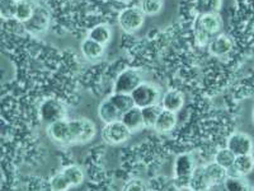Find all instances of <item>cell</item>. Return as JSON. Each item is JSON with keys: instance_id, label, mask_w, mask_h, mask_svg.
Returning <instances> with one entry per match:
<instances>
[{"instance_id": "cell-1", "label": "cell", "mask_w": 254, "mask_h": 191, "mask_svg": "<svg viewBox=\"0 0 254 191\" xmlns=\"http://www.w3.org/2000/svg\"><path fill=\"white\" fill-rule=\"evenodd\" d=\"M222 19L219 14L198 15L194 22V38L199 46H208L215 36L220 35Z\"/></svg>"}, {"instance_id": "cell-2", "label": "cell", "mask_w": 254, "mask_h": 191, "mask_svg": "<svg viewBox=\"0 0 254 191\" xmlns=\"http://www.w3.org/2000/svg\"><path fill=\"white\" fill-rule=\"evenodd\" d=\"M69 145L87 144L94 139L95 134H97V127H95L94 122L89 119H85V117L69 120Z\"/></svg>"}, {"instance_id": "cell-3", "label": "cell", "mask_w": 254, "mask_h": 191, "mask_svg": "<svg viewBox=\"0 0 254 191\" xmlns=\"http://www.w3.org/2000/svg\"><path fill=\"white\" fill-rule=\"evenodd\" d=\"M196 170L194 158L190 154L183 153L176 158L173 167L174 185L177 189H190V179Z\"/></svg>"}, {"instance_id": "cell-4", "label": "cell", "mask_w": 254, "mask_h": 191, "mask_svg": "<svg viewBox=\"0 0 254 191\" xmlns=\"http://www.w3.org/2000/svg\"><path fill=\"white\" fill-rule=\"evenodd\" d=\"M131 96H132V99L135 102V106L139 108L160 104L163 98L160 88L156 84L150 83V82H142L139 87L131 93Z\"/></svg>"}, {"instance_id": "cell-5", "label": "cell", "mask_w": 254, "mask_h": 191, "mask_svg": "<svg viewBox=\"0 0 254 191\" xmlns=\"http://www.w3.org/2000/svg\"><path fill=\"white\" fill-rule=\"evenodd\" d=\"M40 116L49 126L60 120H67V108L60 99L46 98L40 106Z\"/></svg>"}, {"instance_id": "cell-6", "label": "cell", "mask_w": 254, "mask_h": 191, "mask_svg": "<svg viewBox=\"0 0 254 191\" xmlns=\"http://www.w3.org/2000/svg\"><path fill=\"white\" fill-rule=\"evenodd\" d=\"M145 17L146 15L140 9V6H128L120 12L117 22L122 31L127 33H133L141 28L145 22Z\"/></svg>"}, {"instance_id": "cell-7", "label": "cell", "mask_w": 254, "mask_h": 191, "mask_svg": "<svg viewBox=\"0 0 254 191\" xmlns=\"http://www.w3.org/2000/svg\"><path fill=\"white\" fill-rule=\"evenodd\" d=\"M130 136L131 131L121 120L111 124H104V127L102 129V139L110 145L124 144Z\"/></svg>"}, {"instance_id": "cell-8", "label": "cell", "mask_w": 254, "mask_h": 191, "mask_svg": "<svg viewBox=\"0 0 254 191\" xmlns=\"http://www.w3.org/2000/svg\"><path fill=\"white\" fill-rule=\"evenodd\" d=\"M142 83L140 73L135 69H125L120 73L115 81L113 92L131 95Z\"/></svg>"}, {"instance_id": "cell-9", "label": "cell", "mask_w": 254, "mask_h": 191, "mask_svg": "<svg viewBox=\"0 0 254 191\" xmlns=\"http://www.w3.org/2000/svg\"><path fill=\"white\" fill-rule=\"evenodd\" d=\"M226 147L230 149L235 156H247V154H253L254 151V140L249 134L237 131L229 136Z\"/></svg>"}, {"instance_id": "cell-10", "label": "cell", "mask_w": 254, "mask_h": 191, "mask_svg": "<svg viewBox=\"0 0 254 191\" xmlns=\"http://www.w3.org/2000/svg\"><path fill=\"white\" fill-rule=\"evenodd\" d=\"M50 26V14L42 6H36V10L31 19L24 23L27 31L32 35H42L47 31Z\"/></svg>"}, {"instance_id": "cell-11", "label": "cell", "mask_w": 254, "mask_h": 191, "mask_svg": "<svg viewBox=\"0 0 254 191\" xmlns=\"http://www.w3.org/2000/svg\"><path fill=\"white\" fill-rule=\"evenodd\" d=\"M47 135L56 144L69 147L70 125L69 120H60L47 126Z\"/></svg>"}, {"instance_id": "cell-12", "label": "cell", "mask_w": 254, "mask_h": 191, "mask_svg": "<svg viewBox=\"0 0 254 191\" xmlns=\"http://www.w3.org/2000/svg\"><path fill=\"white\" fill-rule=\"evenodd\" d=\"M231 50H233V41L229 36L224 35V33L215 36L208 44V51H210L211 55L216 56V58L228 55Z\"/></svg>"}, {"instance_id": "cell-13", "label": "cell", "mask_w": 254, "mask_h": 191, "mask_svg": "<svg viewBox=\"0 0 254 191\" xmlns=\"http://www.w3.org/2000/svg\"><path fill=\"white\" fill-rule=\"evenodd\" d=\"M121 121L127 126V129L132 133H137L145 129L144 117H142V111L139 107H132L122 115Z\"/></svg>"}, {"instance_id": "cell-14", "label": "cell", "mask_w": 254, "mask_h": 191, "mask_svg": "<svg viewBox=\"0 0 254 191\" xmlns=\"http://www.w3.org/2000/svg\"><path fill=\"white\" fill-rule=\"evenodd\" d=\"M160 104L164 110L177 113L178 111L182 110L183 104H185V96L182 92L177 90H169L163 95Z\"/></svg>"}, {"instance_id": "cell-15", "label": "cell", "mask_w": 254, "mask_h": 191, "mask_svg": "<svg viewBox=\"0 0 254 191\" xmlns=\"http://www.w3.org/2000/svg\"><path fill=\"white\" fill-rule=\"evenodd\" d=\"M98 116L99 119L104 124H111V122L120 121L122 119V113L120 112L119 108L111 102L110 98H106L99 103L98 106Z\"/></svg>"}, {"instance_id": "cell-16", "label": "cell", "mask_w": 254, "mask_h": 191, "mask_svg": "<svg viewBox=\"0 0 254 191\" xmlns=\"http://www.w3.org/2000/svg\"><path fill=\"white\" fill-rule=\"evenodd\" d=\"M205 172L207 176L208 184L211 185H217V184H224L229 177V171L222 166L217 165L216 162H211L205 166Z\"/></svg>"}, {"instance_id": "cell-17", "label": "cell", "mask_w": 254, "mask_h": 191, "mask_svg": "<svg viewBox=\"0 0 254 191\" xmlns=\"http://www.w3.org/2000/svg\"><path fill=\"white\" fill-rule=\"evenodd\" d=\"M80 50L84 58L88 60H98L104 54V45L98 44L97 41L87 37L81 42Z\"/></svg>"}, {"instance_id": "cell-18", "label": "cell", "mask_w": 254, "mask_h": 191, "mask_svg": "<svg viewBox=\"0 0 254 191\" xmlns=\"http://www.w3.org/2000/svg\"><path fill=\"white\" fill-rule=\"evenodd\" d=\"M177 121H178V117H177L176 112H172V111L163 108L154 129L159 131V133H169V131H172L177 126Z\"/></svg>"}, {"instance_id": "cell-19", "label": "cell", "mask_w": 254, "mask_h": 191, "mask_svg": "<svg viewBox=\"0 0 254 191\" xmlns=\"http://www.w3.org/2000/svg\"><path fill=\"white\" fill-rule=\"evenodd\" d=\"M254 168V157L253 154H247V156H238L235 158V162L231 171L234 172L235 176L246 177L253 171Z\"/></svg>"}, {"instance_id": "cell-20", "label": "cell", "mask_w": 254, "mask_h": 191, "mask_svg": "<svg viewBox=\"0 0 254 191\" xmlns=\"http://www.w3.org/2000/svg\"><path fill=\"white\" fill-rule=\"evenodd\" d=\"M222 0H194V12L198 15L219 14Z\"/></svg>"}, {"instance_id": "cell-21", "label": "cell", "mask_w": 254, "mask_h": 191, "mask_svg": "<svg viewBox=\"0 0 254 191\" xmlns=\"http://www.w3.org/2000/svg\"><path fill=\"white\" fill-rule=\"evenodd\" d=\"M88 37L106 46L111 41V38H112V29H111L110 26L104 23L97 24V26H94L90 29Z\"/></svg>"}, {"instance_id": "cell-22", "label": "cell", "mask_w": 254, "mask_h": 191, "mask_svg": "<svg viewBox=\"0 0 254 191\" xmlns=\"http://www.w3.org/2000/svg\"><path fill=\"white\" fill-rule=\"evenodd\" d=\"M108 98L111 99V102L115 104L116 107L119 108V111L122 113V115L126 113L128 110H131L132 107H135V102H133L132 96L131 95L113 92Z\"/></svg>"}, {"instance_id": "cell-23", "label": "cell", "mask_w": 254, "mask_h": 191, "mask_svg": "<svg viewBox=\"0 0 254 191\" xmlns=\"http://www.w3.org/2000/svg\"><path fill=\"white\" fill-rule=\"evenodd\" d=\"M35 4L32 3L31 0H23V1H19L18 3L17 13H15V20H18L19 23H27L29 19L32 18L33 13L36 10Z\"/></svg>"}, {"instance_id": "cell-24", "label": "cell", "mask_w": 254, "mask_h": 191, "mask_svg": "<svg viewBox=\"0 0 254 191\" xmlns=\"http://www.w3.org/2000/svg\"><path fill=\"white\" fill-rule=\"evenodd\" d=\"M226 191H251L252 186L247 181L246 177L235 176V175H229L226 181L224 183Z\"/></svg>"}, {"instance_id": "cell-25", "label": "cell", "mask_w": 254, "mask_h": 191, "mask_svg": "<svg viewBox=\"0 0 254 191\" xmlns=\"http://www.w3.org/2000/svg\"><path fill=\"white\" fill-rule=\"evenodd\" d=\"M235 158H237V156H235L228 147H225L217 151V153L215 154L214 157V162H216L217 165L222 166V167L226 168L228 171H230L231 168H233V166H234Z\"/></svg>"}, {"instance_id": "cell-26", "label": "cell", "mask_w": 254, "mask_h": 191, "mask_svg": "<svg viewBox=\"0 0 254 191\" xmlns=\"http://www.w3.org/2000/svg\"><path fill=\"white\" fill-rule=\"evenodd\" d=\"M63 174L67 177V180L70 181L72 188H76V186H80L83 184L84 179H85V175L84 171L81 170V167L76 165L67 166L63 170Z\"/></svg>"}, {"instance_id": "cell-27", "label": "cell", "mask_w": 254, "mask_h": 191, "mask_svg": "<svg viewBox=\"0 0 254 191\" xmlns=\"http://www.w3.org/2000/svg\"><path fill=\"white\" fill-rule=\"evenodd\" d=\"M210 186L208 184L207 176L205 172V166L202 167H196L192 179H190V189H194V190H206Z\"/></svg>"}, {"instance_id": "cell-28", "label": "cell", "mask_w": 254, "mask_h": 191, "mask_svg": "<svg viewBox=\"0 0 254 191\" xmlns=\"http://www.w3.org/2000/svg\"><path fill=\"white\" fill-rule=\"evenodd\" d=\"M142 117H144L145 127H155L158 117L163 111L162 104H155V106H149V107L141 108Z\"/></svg>"}, {"instance_id": "cell-29", "label": "cell", "mask_w": 254, "mask_h": 191, "mask_svg": "<svg viewBox=\"0 0 254 191\" xmlns=\"http://www.w3.org/2000/svg\"><path fill=\"white\" fill-rule=\"evenodd\" d=\"M164 6V0H141L140 1V9L144 12L145 15L153 17L162 12Z\"/></svg>"}, {"instance_id": "cell-30", "label": "cell", "mask_w": 254, "mask_h": 191, "mask_svg": "<svg viewBox=\"0 0 254 191\" xmlns=\"http://www.w3.org/2000/svg\"><path fill=\"white\" fill-rule=\"evenodd\" d=\"M50 188L51 191H67L72 188L67 177L63 174V171L54 175L50 180Z\"/></svg>"}, {"instance_id": "cell-31", "label": "cell", "mask_w": 254, "mask_h": 191, "mask_svg": "<svg viewBox=\"0 0 254 191\" xmlns=\"http://www.w3.org/2000/svg\"><path fill=\"white\" fill-rule=\"evenodd\" d=\"M18 1L15 0H0V15L3 19H13L17 13Z\"/></svg>"}, {"instance_id": "cell-32", "label": "cell", "mask_w": 254, "mask_h": 191, "mask_svg": "<svg viewBox=\"0 0 254 191\" xmlns=\"http://www.w3.org/2000/svg\"><path fill=\"white\" fill-rule=\"evenodd\" d=\"M122 191H147L146 185L142 180L132 179L122 188Z\"/></svg>"}, {"instance_id": "cell-33", "label": "cell", "mask_w": 254, "mask_h": 191, "mask_svg": "<svg viewBox=\"0 0 254 191\" xmlns=\"http://www.w3.org/2000/svg\"><path fill=\"white\" fill-rule=\"evenodd\" d=\"M206 191H226V188L224 184H217V185L208 186Z\"/></svg>"}, {"instance_id": "cell-34", "label": "cell", "mask_w": 254, "mask_h": 191, "mask_svg": "<svg viewBox=\"0 0 254 191\" xmlns=\"http://www.w3.org/2000/svg\"><path fill=\"white\" fill-rule=\"evenodd\" d=\"M252 119H253V122H254V107H253V111H252Z\"/></svg>"}, {"instance_id": "cell-35", "label": "cell", "mask_w": 254, "mask_h": 191, "mask_svg": "<svg viewBox=\"0 0 254 191\" xmlns=\"http://www.w3.org/2000/svg\"><path fill=\"white\" fill-rule=\"evenodd\" d=\"M190 191H206V190H194V189H190Z\"/></svg>"}, {"instance_id": "cell-36", "label": "cell", "mask_w": 254, "mask_h": 191, "mask_svg": "<svg viewBox=\"0 0 254 191\" xmlns=\"http://www.w3.org/2000/svg\"><path fill=\"white\" fill-rule=\"evenodd\" d=\"M15 1H18V3H19V1H23V0H15Z\"/></svg>"}, {"instance_id": "cell-37", "label": "cell", "mask_w": 254, "mask_h": 191, "mask_svg": "<svg viewBox=\"0 0 254 191\" xmlns=\"http://www.w3.org/2000/svg\"><path fill=\"white\" fill-rule=\"evenodd\" d=\"M251 191H254V186H252V190Z\"/></svg>"}]
</instances>
